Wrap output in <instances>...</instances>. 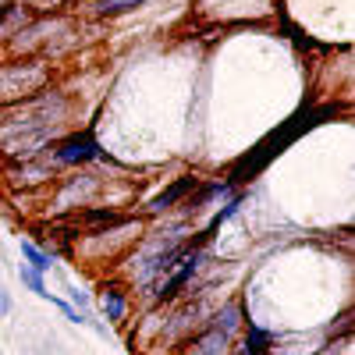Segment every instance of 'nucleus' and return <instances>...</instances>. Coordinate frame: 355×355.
Here are the masks:
<instances>
[{"instance_id": "obj_12", "label": "nucleus", "mask_w": 355, "mask_h": 355, "mask_svg": "<svg viewBox=\"0 0 355 355\" xmlns=\"http://www.w3.org/2000/svg\"><path fill=\"white\" fill-rule=\"evenodd\" d=\"M8 15H15V8H11V4H0V21H4Z\"/></svg>"}, {"instance_id": "obj_1", "label": "nucleus", "mask_w": 355, "mask_h": 355, "mask_svg": "<svg viewBox=\"0 0 355 355\" xmlns=\"http://www.w3.org/2000/svg\"><path fill=\"white\" fill-rule=\"evenodd\" d=\"M50 71L40 61H25V64H4L0 68V103H11V100H25L40 93L46 85Z\"/></svg>"}, {"instance_id": "obj_3", "label": "nucleus", "mask_w": 355, "mask_h": 355, "mask_svg": "<svg viewBox=\"0 0 355 355\" xmlns=\"http://www.w3.org/2000/svg\"><path fill=\"white\" fill-rule=\"evenodd\" d=\"M182 266H178V270L171 274V281L167 284H160V291H157V299L160 302H167V299H174L178 295V288H182L189 277H192V270H196V263H199V256H196V249H189V252H182V259H178Z\"/></svg>"}, {"instance_id": "obj_7", "label": "nucleus", "mask_w": 355, "mask_h": 355, "mask_svg": "<svg viewBox=\"0 0 355 355\" xmlns=\"http://www.w3.org/2000/svg\"><path fill=\"white\" fill-rule=\"evenodd\" d=\"M239 323H242V309H239V306H224V309L214 316V327H220L224 334H234V331H239Z\"/></svg>"}, {"instance_id": "obj_2", "label": "nucleus", "mask_w": 355, "mask_h": 355, "mask_svg": "<svg viewBox=\"0 0 355 355\" xmlns=\"http://www.w3.org/2000/svg\"><path fill=\"white\" fill-rule=\"evenodd\" d=\"M96 157H100V146H96V139L89 135V132L71 135V139H64V142H57V150H53V160L64 164V167L85 164V160H96Z\"/></svg>"}, {"instance_id": "obj_10", "label": "nucleus", "mask_w": 355, "mask_h": 355, "mask_svg": "<svg viewBox=\"0 0 355 355\" xmlns=\"http://www.w3.org/2000/svg\"><path fill=\"white\" fill-rule=\"evenodd\" d=\"M139 4L142 0H96V11L100 15H121V11H132Z\"/></svg>"}, {"instance_id": "obj_9", "label": "nucleus", "mask_w": 355, "mask_h": 355, "mask_svg": "<svg viewBox=\"0 0 355 355\" xmlns=\"http://www.w3.org/2000/svg\"><path fill=\"white\" fill-rule=\"evenodd\" d=\"M266 345H270V334H266V331H256V327H252L239 355H263V352H266Z\"/></svg>"}, {"instance_id": "obj_4", "label": "nucleus", "mask_w": 355, "mask_h": 355, "mask_svg": "<svg viewBox=\"0 0 355 355\" xmlns=\"http://www.w3.org/2000/svg\"><path fill=\"white\" fill-rule=\"evenodd\" d=\"M227 341H231V334H224L220 327H206L192 345H189V355H224L227 352Z\"/></svg>"}, {"instance_id": "obj_5", "label": "nucleus", "mask_w": 355, "mask_h": 355, "mask_svg": "<svg viewBox=\"0 0 355 355\" xmlns=\"http://www.w3.org/2000/svg\"><path fill=\"white\" fill-rule=\"evenodd\" d=\"M192 189H196V178H182V182H174L167 192H160V196L150 202V210H153V214H164L171 202H178V199H182L185 192H192Z\"/></svg>"}, {"instance_id": "obj_11", "label": "nucleus", "mask_w": 355, "mask_h": 355, "mask_svg": "<svg viewBox=\"0 0 355 355\" xmlns=\"http://www.w3.org/2000/svg\"><path fill=\"white\" fill-rule=\"evenodd\" d=\"M21 281H25L28 288H33L36 295H43V299H50V291L43 288V277H40V274L33 270V266H21Z\"/></svg>"}, {"instance_id": "obj_6", "label": "nucleus", "mask_w": 355, "mask_h": 355, "mask_svg": "<svg viewBox=\"0 0 355 355\" xmlns=\"http://www.w3.org/2000/svg\"><path fill=\"white\" fill-rule=\"evenodd\" d=\"M103 313H107V320H114V323L125 320V291H121V288H107V291H103Z\"/></svg>"}, {"instance_id": "obj_8", "label": "nucleus", "mask_w": 355, "mask_h": 355, "mask_svg": "<svg viewBox=\"0 0 355 355\" xmlns=\"http://www.w3.org/2000/svg\"><path fill=\"white\" fill-rule=\"evenodd\" d=\"M21 256H25L28 263H33V270H36V274H46L50 266H53V263H50V252L36 249L33 242H21Z\"/></svg>"}]
</instances>
